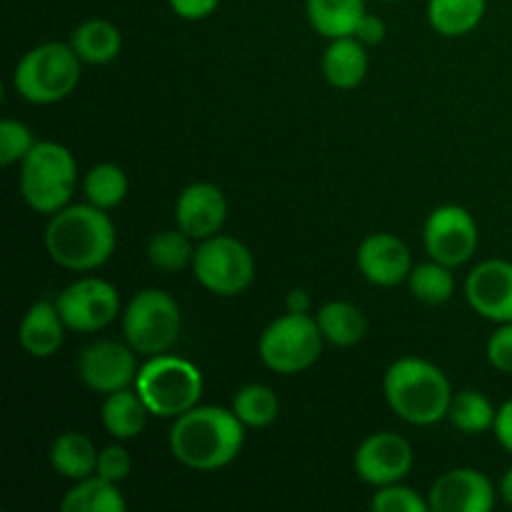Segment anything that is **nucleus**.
<instances>
[{
  "label": "nucleus",
  "mask_w": 512,
  "mask_h": 512,
  "mask_svg": "<svg viewBox=\"0 0 512 512\" xmlns=\"http://www.w3.org/2000/svg\"><path fill=\"white\" fill-rule=\"evenodd\" d=\"M245 443V425L233 408L195 405L175 418L170 430V453L190 470H220L238 458Z\"/></svg>",
  "instance_id": "1"
},
{
  "label": "nucleus",
  "mask_w": 512,
  "mask_h": 512,
  "mask_svg": "<svg viewBox=\"0 0 512 512\" xmlns=\"http://www.w3.org/2000/svg\"><path fill=\"white\" fill-rule=\"evenodd\" d=\"M45 248L60 268L88 273L113 255L115 225L103 208L90 203L65 205L45 228Z\"/></svg>",
  "instance_id": "2"
},
{
  "label": "nucleus",
  "mask_w": 512,
  "mask_h": 512,
  "mask_svg": "<svg viewBox=\"0 0 512 512\" xmlns=\"http://www.w3.org/2000/svg\"><path fill=\"white\" fill-rule=\"evenodd\" d=\"M383 393L390 410L410 425H435L448 418L453 388L438 365L400 358L385 370Z\"/></svg>",
  "instance_id": "3"
},
{
  "label": "nucleus",
  "mask_w": 512,
  "mask_h": 512,
  "mask_svg": "<svg viewBox=\"0 0 512 512\" xmlns=\"http://www.w3.org/2000/svg\"><path fill=\"white\" fill-rule=\"evenodd\" d=\"M78 185L75 158L65 145L40 140L20 163V195L43 215H55L70 203Z\"/></svg>",
  "instance_id": "4"
},
{
  "label": "nucleus",
  "mask_w": 512,
  "mask_h": 512,
  "mask_svg": "<svg viewBox=\"0 0 512 512\" xmlns=\"http://www.w3.org/2000/svg\"><path fill=\"white\" fill-rule=\"evenodd\" d=\"M135 390L155 418H180L193 410L203 395V373L190 360L153 355L140 365Z\"/></svg>",
  "instance_id": "5"
},
{
  "label": "nucleus",
  "mask_w": 512,
  "mask_h": 512,
  "mask_svg": "<svg viewBox=\"0 0 512 512\" xmlns=\"http://www.w3.org/2000/svg\"><path fill=\"white\" fill-rule=\"evenodd\" d=\"M80 63L73 45L43 43L20 58L13 73V88L33 105H53L68 98L80 83Z\"/></svg>",
  "instance_id": "6"
},
{
  "label": "nucleus",
  "mask_w": 512,
  "mask_h": 512,
  "mask_svg": "<svg viewBox=\"0 0 512 512\" xmlns=\"http://www.w3.org/2000/svg\"><path fill=\"white\" fill-rule=\"evenodd\" d=\"M323 340L318 320L308 313H288L265 328L258 353L265 368L280 375H295L315 365L323 353Z\"/></svg>",
  "instance_id": "7"
},
{
  "label": "nucleus",
  "mask_w": 512,
  "mask_h": 512,
  "mask_svg": "<svg viewBox=\"0 0 512 512\" xmlns=\"http://www.w3.org/2000/svg\"><path fill=\"white\" fill-rule=\"evenodd\" d=\"M180 308L163 290H140L123 313L125 343L140 355H163L180 335Z\"/></svg>",
  "instance_id": "8"
},
{
  "label": "nucleus",
  "mask_w": 512,
  "mask_h": 512,
  "mask_svg": "<svg viewBox=\"0 0 512 512\" xmlns=\"http://www.w3.org/2000/svg\"><path fill=\"white\" fill-rule=\"evenodd\" d=\"M195 280L215 295H240L255 278V260L248 245L230 235H213L200 240L193 258Z\"/></svg>",
  "instance_id": "9"
},
{
  "label": "nucleus",
  "mask_w": 512,
  "mask_h": 512,
  "mask_svg": "<svg viewBox=\"0 0 512 512\" xmlns=\"http://www.w3.org/2000/svg\"><path fill=\"white\" fill-rule=\"evenodd\" d=\"M65 328L75 333H95L118 318L120 295L108 280L80 278L55 298Z\"/></svg>",
  "instance_id": "10"
},
{
  "label": "nucleus",
  "mask_w": 512,
  "mask_h": 512,
  "mask_svg": "<svg viewBox=\"0 0 512 512\" xmlns=\"http://www.w3.org/2000/svg\"><path fill=\"white\" fill-rule=\"evenodd\" d=\"M423 243L430 260L458 268L478 250V223L460 205H440L425 220Z\"/></svg>",
  "instance_id": "11"
},
{
  "label": "nucleus",
  "mask_w": 512,
  "mask_h": 512,
  "mask_svg": "<svg viewBox=\"0 0 512 512\" xmlns=\"http://www.w3.org/2000/svg\"><path fill=\"white\" fill-rule=\"evenodd\" d=\"M138 353L128 343L98 340L80 353L78 375L93 393L110 395L135 385L138 378Z\"/></svg>",
  "instance_id": "12"
},
{
  "label": "nucleus",
  "mask_w": 512,
  "mask_h": 512,
  "mask_svg": "<svg viewBox=\"0 0 512 512\" xmlns=\"http://www.w3.org/2000/svg\"><path fill=\"white\" fill-rule=\"evenodd\" d=\"M355 473L363 483L383 488L400 483L413 468V448L398 433H373L355 450Z\"/></svg>",
  "instance_id": "13"
},
{
  "label": "nucleus",
  "mask_w": 512,
  "mask_h": 512,
  "mask_svg": "<svg viewBox=\"0 0 512 512\" xmlns=\"http://www.w3.org/2000/svg\"><path fill=\"white\" fill-rule=\"evenodd\" d=\"M465 298L480 318L512 323V263L485 260L475 265L465 280Z\"/></svg>",
  "instance_id": "14"
},
{
  "label": "nucleus",
  "mask_w": 512,
  "mask_h": 512,
  "mask_svg": "<svg viewBox=\"0 0 512 512\" xmlns=\"http://www.w3.org/2000/svg\"><path fill=\"white\" fill-rule=\"evenodd\" d=\"M428 505L430 512H490L495 508V488L480 470H450L433 483Z\"/></svg>",
  "instance_id": "15"
},
{
  "label": "nucleus",
  "mask_w": 512,
  "mask_h": 512,
  "mask_svg": "<svg viewBox=\"0 0 512 512\" xmlns=\"http://www.w3.org/2000/svg\"><path fill=\"white\" fill-rule=\"evenodd\" d=\"M228 218V200L213 183H193L180 193L175 203V220L193 240H208L220 233Z\"/></svg>",
  "instance_id": "16"
},
{
  "label": "nucleus",
  "mask_w": 512,
  "mask_h": 512,
  "mask_svg": "<svg viewBox=\"0 0 512 512\" xmlns=\"http://www.w3.org/2000/svg\"><path fill=\"white\" fill-rule=\"evenodd\" d=\"M358 268L368 283L380 288H393L410 278L413 258L410 250L398 235L393 233H373L360 243L358 248Z\"/></svg>",
  "instance_id": "17"
},
{
  "label": "nucleus",
  "mask_w": 512,
  "mask_h": 512,
  "mask_svg": "<svg viewBox=\"0 0 512 512\" xmlns=\"http://www.w3.org/2000/svg\"><path fill=\"white\" fill-rule=\"evenodd\" d=\"M65 335V323L58 313V305L50 300H38L28 308L20 320L18 340L23 350L33 358H50L60 350Z\"/></svg>",
  "instance_id": "18"
},
{
  "label": "nucleus",
  "mask_w": 512,
  "mask_h": 512,
  "mask_svg": "<svg viewBox=\"0 0 512 512\" xmlns=\"http://www.w3.org/2000/svg\"><path fill=\"white\" fill-rule=\"evenodd\" d=\"M320 68H323L325 80L333 88H358L365 80V75H368V53H365V45L355 35L330 40V45L323 53V60H320Z\"/></svg>",
  "instance_id": "19"
},
{
  "label": "nucleus",
  "mask_w": 512,
  "mask_h": 512,
  "mask_svg": "<svg viewBox=\"0 0 512 512\" xmlns=\"http://www.w3.org/2000/svg\"><path fill=\"white\" fill-rule=\"evenodd\" d=\"M148 415L150 410L145 408L138 390H128V388L105 395L103 410H100V418H103L105 430L118 440L138 438V435L145 430V425H148Z\"/></svg>",
  "instance_id": "20"
},
{
  "label": "nucleus",
  "mask_w": 512,
  "mask_h": 512,
  "mask_svg": "<svg viewBox=\"0 0 512 512\" xmlns=\"http://www.w3.org/2000/svg\"><path fill=\"white\" fill-rule=\"evenodd\" d=\"M50 465L55 473H60L68 480H83L95 475L98 468V450H95L93 440L83 433H68L58 435L50 448Z\"/></svg>",
  "instance_id": "21"
},
{
  "label": "nucleus",
  "mask_w": 512,
  "mask_h": 512,
  "mask_svg": "<svg viewBox=\"0 0 512 512\" xmlns=\"http://www.w3.org/2000/svg\"><path fill=\"white\" fill-rule=\"evenodd\" d=\"M365 15V0H308V20L323 38L355 35Z\"/></svg>",
  "instance_id": "22"
},
{
  "label": "nucleus",
  "mask_w": 512,
  "mask_h": 512,
  "mask_svg": "<svg viewBox=\"0 0 512 512\" xmlns=\"http://www.w3.org/2000/svg\"><path fill=\"white\" fill-rule=\"evenodd\" d=\"M320 325V333L328 343L338 345V348H353L368 333V320H365L363 310L345 300H330L315 315Z\"/></svg>",
  "instance_id": "23"
},
{
  "label": "nucleus",
  "mask_w": 512,
  "mask_h": 512,
  "mask_svg": "<svg viewBox=\"0 0 512 512\" xmlns=\"http://www.w3.org/2000/svg\"><path fill=\"white\" fill-rule=\"evenodd\" d=\"M70 45L78 53V58L88 65H105L115 60L123 48V35L110 20H85L78 25L70 38Z\"/></svg>",
  "instance_id": "24"
},
{
  "label": "nucleus",
  "mask_w": 512,
  "mask_h": 512,
  "mask_svg": "<svg viewBox=\"0 0 512 512\" xmlns=\"http://www.w3.org/2000/svg\"><path fill=\"white\" fill-rule=\"evenodd\" d=\"M485 8L488 0H428V20L435 33L460 38L478 28Z\"/></svg>",
  "instance_id": "25"
},
{
  "label": "nucleus",
  "mask_w": 512,
  "mask_h": 512,
  "mask_svg": "<svg viewBox=\"0 0 512 512\" xmlns=\"http://www.w3.org/2000/svg\"><path fill=\"white\" fill-rule=\"evenodd\" d=\"M125 498L120 495L118 483L90 475V478L75 480L73 488L60 503L63 512H125Z\"/></svg>",
  "instance_id": "26"
},
{
  "label": "nucleus",
  "mask_w": 512,
  "mask_h": 512,
  "mask_svg": "<svg viewBox=\"0 0 512 512\" xmlns=\"http://www.w3.org/2000/svg\"><path fill=\"white\" fill-rule=\"evenodd\" d=\"M410 293L413 298H418L425 305H443L453 298L455 293V275L453 268L438 263V260H430V263L415 265L410 270Z\"/></svg>",
  "instance_id": "27"
},
{
  "label": "nucleus",
  "mask_w": 512,
  "mask_h": 512,
  "mask_svg": "<svg viewBox=\"0 0 512 512\" xmlns=\"http://www.w3.org/2000/svg\"><path fill=\"white\" fill-rule=\"evenodd\" d=\"M233 413L238 415L245 428H265L275 423L280 415V400L273 388L260 383H250L238 390L233 398Z\"/></svg>",
  "instance_id": "28"
},
{
  "label": "nucleus",
  "mask_w": 512,
  "mask_h": 512,
  "mask_svg": "<svg viewBox=\"0 0 512 512\" xmlns=\"http://www.w3.org/2000/svg\"><path fill=\"white\" fill-rule=\"evenodd\" d=\"M83 193L90 205L110 210L123 203L125 195H128V178H125L120 165L100 163L90 168L88 175H85Z\"/></svg>",
  "instance_id": "29"
},
{
  "label": "nucleus",
  "mask_w": 512,
  "mask_h": 512,
  "mask_svg": "<svg viewBox=\"0 0 512 512\" xmlns=\"http://www.w3.org/2000/svg\"><path fill=\"white\" fill-rule=\"evenodd\" d=\"M495 415L498 410L493 408L488 398L478 390H463V393L453 395V403H450L448 418L460 433L478 435L485 433L495 425Z\"/></svg>",
  "instance_id": "30"
},
{
  "label": "nucleus",
  "mask_w": 512,
  "mask_h": 512,
  "mask_svg": "<svg viewBox=\"0 0 512 512\" xmlns=\"http://www.w3.org/2000/svg\"><path fill=\"white\" fill-rule=\"evenodd\" d=\"M190 240L193 238L180 228L153 235L148 243L150 265L165 270V273H175V270H183L185 265H193L195 248L190 245Z\"/></svg>",
  "instance_id": "31"
},
{
  "label": "nucleus",
  "mask_w": 512,
  "mask_h": 512,
  "mask_svg": "<svg viewBox=\"0 0 512 512\" xmlns=\"http://www.w3.org/2000/svg\"><path fill=\"white\" fill-rule=\"evenodd\" d=\"M370 508L373 512H430L428 500H423L420 493L400 483L378 488V493L370 500Z\"/></svg>",
  "instance_id": "32"
},
{
  "label": "nucleus",
  "mask_w": 512,
  "mask_h": 512,
  "mask_svg": "<svg viewBox=\"0 0 512 512\" xmlns=\"http://www.w3.org/2000/svg\"><path fill=\"white\" fill-rule=\"evenodd\" d=\"M33 145L35 140L28 125L13 118H5L0 123V165L8 168L13 163H23Z\"/></svg>",
  "instance_id": "33"
},
{
  "label": "nucleus",
  "mask_w": 512,
  "mask_h": 512,
  "mask_svg": "<svg viewBox=\"0 0 512 512\" xmlns=\"http://www.w3.org/2000/svg\"><path fill=\"white\" fill-rule=\"evenodd\" d=\"M130 455L123 445H108L98 453V468H95V475L110 480V483H123L130 475Z\"/></svg>",
  "instance_id": "34"
},
{
  "label": "nucleus",
  "mask_w": 512,
  "mask_h": 512,
  "mask_svg": "<svg viewBox=\"0 0 512 512\" xmlns=\"http://www.w3.org/2000/svg\"><path fill=\"white\" fill-rule=\"evenodd\" d=\"M488 360L498 373L512 375V323H500V328L490 335Z\"/></svg>",
  "instance_id": "35"
},
{
  "label": "nucleus",
  "mask_w": 512,
  "mask_h": 512,
  "mask_svg": "<svg viewBox=\"0 0 512 512\" xmlns=\"http://www.w3.org/2000/svg\"><path fill=\"white\" fill-rule=\"evenodd\" d=\"M173 13L183 20H203L218 10L220 0H168Z\"/></svg>",
  "instance_id": "36"
},
{
  "label": "nucleus",
  "mask_w": 512,
  "mask_h": 512,
  "mask_svg": "<svg viewBox=\"0 0 512 512\" xmlns=\"http://www.w3.org/2000/svg\"><path fill=\"white\" fill-rule=\"evenodd\" d=\"M385 33H388V28H385L383 20L373 13H365L363 20H360L358 30H355V38H358L363 45H378L385 40Z\"/></svg>",
  "instance_id": "37"
},
{
  "label": "nucleus",
  "mask_w": 512,
  "mask_h": 512,
  "mask_svg": "<svg viewBox=\"0 0 512 512\" xmlns=\"http://www.w3.org/2000/svg\"><path fill=\"white\" fill-rule=\"evenodd\" d=\"M495 438H498V443L503 445L508 453H512V400H508L505 405H500L498 415H495Z\"/></svg>",
  "instance_id": "38"
},
{
  "label": "nucleus",
  "mask_w": 512,
  "mask_h": 512,
  "mask_svg": "<svg viewBox=\"0 0 512 512\" xmlns=\"http://www.w3.org/2000/svg\"><path fill=\"white\" fill-rule=\"evenodd\" d=\"M285 305H288V313H308L310 295L305 293V290H293V293L288 295V300H285Z\"/></svg>",
  "instance_id": "39"
},
{
  "label": "nucleus",
  "mask_w": 512,
  "mask_h": 512,
  "mask_svg": "<svg viewBox=\"0 0 512 512\" xmlns=\"http://www.w3.org/2000/svg\"><path fill=\"white\" fill-rule=\"evenodd\" d=\"M500 498L512 508V468L503 475V480H500Z\"/></svg>",
  "instance_id": "40"
},
{
  "label": "nucleus",
  "mask_w": 512,
  "mask_h": 512,
  "mask_svg": "<svg viewBox=\"0 0 512 512\" xmlns=\"http://www.w3.org/2000/svg\"><path fill=\"white\" fill-rule=\"evenodd\" d=\"M380 3H395V0H380Z\"/></svg>",
  "instance_id": "41"
}]
</instances>
